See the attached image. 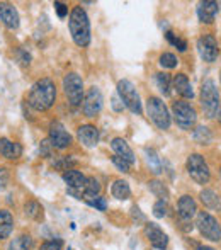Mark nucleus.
Returning <instances> with one entry per match:
<instances>
[{
  "instance_id": "1",
  "label": "nucleus",
  "mask_w": 221,
  "mask_h": 250,
  "mask_svg": "<svg viewBox=\"0 0 221 250\" xmlns=\"http://www.w3.org/2000/svg\"><path fill=\"white\" fill-rule=\"evenodd\" d=\"M56 99V87L53 80L41 79L31 87L29 92V105L36 111H46L55 104Z\"/></svg>"
},
{
  "instance_id": "2",
  "label": "nucleus",
  "mask_w": 221,
  "mask_h": 250,
  "mask_svg": "<svg viewBox=\"0 0 221 250\" xmlns=\"http://www.w3.org/2000/svg\"><path fill=\"white\" fill-rule=\"evenodd\" d=\"M70 34L79 46H87L90 43V21L82 5L73 7L68 21Z\"/></svg>"
},
{
  "instance_id": "3",
  "label": "nucleus",
  "mask_w": 221,
  "mask_h": 250,
  "mask_svg": "<svg viewBox=\"0 0 221 250\" xmlns=\"http://www.w3.org/2000/svg\"><path fill=\"white\" fill-rule=\"evenodd\" d=\"M220 105V92L213 80H204L201 87V107L208 118H215Z\"/></svg>"
},
{
  "instance_id": "4",
  "label": "nucleus",
  "mask_w": 221,
  "mask_h": 250,
  "mask_svg": "<svg viewBox=\"0 0 221 250\" xmlns=\"http://www.w3.org/2000/svg\"><path fill=\"white\" fill-rule=\"evenodd\" d=\"M172 111H174V118L179 128L185 129V131L194 128L196 121H198V112H196V109L192 107L189 102H185V101L174 102Z\"/></svg>"
},
{
  "instance_id": "5",
  "label": "nucleus",
  "mask_w": 221,
  "mask_h": 250,
  "mask_svg": "<svg viewBox=\"0 0 221 250\" xmlns=\"http://www.w3.org/2000/svg\"><path fill=\"white\" fill-rule=\"evenodd\" d=\"M146 112H148L150 119L153 121V125L160 129H168L170 128V114H168L167 105L163 104L162 99L159 97H150L146 101Z\"/></svg>"
},
{
  "instance_id": "6",
  "label": "nucleus",
  "mask_w": 221,
  "mask_h": 250,
  "mask_svg": "<svg viewBox=\"0 0 221 250\" xmlns=\"http://www.w3.org/2000/svg\"><path fill=\"white\" fill-rule=\"evenodd\" d=\"M118 96L129 111L135 112V114H141V101H140V96H138V92H136L135 85H133L129 80H126V79L119 80Z\"/></svg>"
},
{
  "instance_id": "7",
  "label": "nucleus",
  "mask_w": 221,
  "mask_h": 250,
  "mask_svg": "<svg viewBox=\"0 0 221 250\" xmlns=\"http://www.w3.org/2000/svg\"><path fill=\"white\" fill-rule=\"evenodd\" d=\"M198 230L201 231V235L208 240L213 242H220L221 240V225L218 223L215 216H211L206 211H199L198 213Z\"/></svg>"
},
{
  "instance_id": "8",
  "label": "nucleus",
  "mask_w": 221,
  "mask_h": 250,
  "mask_svg": "<svg viewBox=\"0 0 221 250\" xmlns=\"http://www.w3.org/2000/svg\"><path fill=\"white\" fill-rule=\"evenodd\" d=\"M187 172L198 184H206L209 181V167L206 164L204 157L199 153H192L187 158Z\"/></svg>"
},
{
  "instance_id": "9",
  "label": "nucleus",
  "mask_w": 221,
  "mask_h": 250,
  "mask_svg": "<svg viewBox=\"0 0 221 250\" xmlns=\"http://www.w3.org/2000/svg\"><path fill=\"white\" fill-rule=\"evenodd\" d=\"M63 89L65 94L68 97L70 104L72 105H79L83 101V82L80 79L79 73H68V75L63 79Z\"/></svg>"
},
{
  "instance_id": "10",
  "label": "nucleus",
  "mask_w": 221,
  "mask_h": 250,
  "mask_svg": "<svg viewBox=\"0 0 221 250\" xmlns=\"http://www.w3.org/2000/svg\"><path fill=\"white\" fill-rule=\"evenodd\" d=\"M102 102L104 101H102L100 90L97 89V87H92V89L85 94V97H83V101H82L83 114H85L87 118H96L100 112V109H102Z\"/></svg>"
},
{
  "instance_id": "11",
  "label": "nucleus",
  "mask_w": 221,
  "mask_h": 250,
  "mask_svg": "<svg viewBox=\"0 0 221 250\" xmlns=\"http://www.w3.org/2000/svg\"><path fill=\"white\" fill-rule=\"evenodd\" d=\"M198 50L201 58L208 63L216 62V58H218V43H216L215 36H211V34H204L202 38H199Z\"/></svg>"
},
{
  "instance_id": "12",
  "label": "nucleus",
  "mask_w": 221,
  "mask_h": 250,
  "mask_svg": "<svg viewBox=\"0 0 221 250\" xmlns=\"http://www.w3.org/2000/svg\"><path fill=\"white\" fill-rule=\"evenodd\" d=\"M50 143L53 145V148H58V150H63L72 143V136L70 133L65 129V126L61 123L55 121L51 123L50 126Z\"/></svg>"
},
{
  "instance_id": "13",
  "label": "nucleus",
  "mask_w": 221,
  "mask_h": 250,
  "mask_svg": "<svg viewBox=\"0 0 221 250\" xmlns=\"http://www.w3.org/2000/svg\"><path fill=\"white\" fill-rule=\"evenodd\" d=\"M145 235L148 238V242L152 244V247L159 249V250H163L167 249L168 245V237L163 233V230L155 223H148L145 227Z\"/></svg>"
},
{
  "instance_id": "14",
  "label": "nucleus",
  "mask_w": 221,
  "mask_h": 250,
  "mask_svg": "<svg viewBox=\"0 0 221 250\" xmlns=\"http://www.w3.org/2000/svg\"><path fill=\"white\" fill-rule=\"evenodd\" d=\"M177 208H179V216H181V220L185 221V223H189V221L198 214L196 201L192 199L191 196H182V198L179 199Z\"/></svg>"
},
{
  "instance_id": "15",
  "label": "nucleus",
  "mask_w": 221,
  "mask_h": 250,
  "mask_svg": "<svg viewBox=\"0 0 221 250\" xmlns=\"http://www.w3.org/2000/svg\"><path fill=\"white\" fill-rule=\"evenodd\" d=\"M0 21L9 29H17L19 27V14H17L16 7H12L7 2H0Z\"/></svg>"
},
{
  "instance_id": "16",
  "label": "nucleus",
  "mask_w": 221,
  "mask_h": 250,
  "mask_svg": "<svg viewBox=\"0 0 221 250\" xmlns=\"http://www.w3.org/2000/svg\"><path fill=\"white\" fill-rule=\"evenodd\" d=\"M218 12H220V3L213 2V0L201 2L198 7V17H199V21L204 24H211Z\"/></svg>"
},
{
  "instance_id": "17",
  "label": "nucleus",
  "mask_w": 221,
  "mask_h": 250,
  "mask_svg": "<svg viewBox=\"0 0 221 250\" xmlns=\"http://www.w3.org/2000/svg\"><path fill=\"white\" fill-rule=\"evenodd\" d=\"M77 135H79L80 143H83V145L89 146V148H92V146H96L97 143H99V131H97V128L92 125L80 126Z\"/></svg>"
},
{
  "instance_id": "18",
  "label": "nucleus",
  "mask_w": 221,
  "mask_h": 250,
  "mask_svg": "<svg viewBox=\"0 0 221 250\" xmlns=\"http://www.w3.org/2000/svg\"><path fill=\"white\" fill-rule=\"evenodd\" d=\"M111 146H112V150H114V153L118 155V157L124 158V160L128 162L129 165H133V164L136 162L135 153H133V150L129 148V145L126 143V140H122V138H114V140L111 142Z\"/></svg>"
},
{
  "instance_id": "19",
  "label": "nucleus",
  "mask_w": 221,
  "mask_h": 250,
  "mask_svg": "<svg viewBox=\"0 0 221 250\" xmlns=\"http://www.w3.org/2000/svg\"><path fill=\"white\" fill-rule=\"evenodd\" d=\"M0 155L9 160H17L22 155V146L7 138H0Z\"/></svg>"
},
{
  "instance_id": "20",
  "label": "nucleus",
  "mask_w": 221,
  "mask_h": 250,
  "mask_svg": "<svg viewBox=\"0 0 221 250\" xmlns=\"http://www.w3.org/2000/svg\"><path fill=\"white\" fill-rule=\"evenodd\" d=\"M63 181L66 182L68 189H72V191H80V189H83V186H85L87 177L82 172L70 168V170H66L65 174H63Z\"/></svg>"
},
{
  "instance_id": "21",
  "label": "nucleus",
  "mask_w": 221,
  "mask_h": 250,
  "mask_svg": "<svg viewBox=\"0 0 221 250\" xmlns=\"http://www.w3.org/2000/svg\"><path fill=\"white\" fill-rule=\"evenodd\" d=\"M174 89L179 96L185 97V99H192L194 97V92H192V87L189 83L187 75H184V73H177L174 77Z\"/></svg>"
},
{
  "instance_id": "22",
  "label": "nucleus",
  "mask_w": 221,
  "mask_h": 250,
  "mask_svg": "<svg viewBox=\"0 0 221 250\" xmlns=\"http://www.w3.org/2000/svg\"><path fill=\"white\" fill-rule=\"evenodd\" d=\"M12 227H14V218L10 214V211L2 209L0 211V240L9 237L10 231H12Z\"/></svg>"
},
{
  "instance_id": "23",
  "label": "nucleus",
  "mask_w": 221,
  "mask_h": 250,
  "mask_svg": "<svg viewBox=\"0 0 221 250\" xmlns=\"http://www.w3.org/2000/svg\"><path fill=\"white\" fill-rule=\"evenodd\" d=\"M111 194L114 196L116 199L124 201V199L129 198V194H131V189H129V186H128V182H126V181H116L114 184H112V188H111Z\"/></svg>"
},
{
  "instance_id": "24",
  "label": "nucleus",
  "mask_w": 221,
  "mask_h": 250,
  "mask_svg": "<svg viewBox=\"0 0 221 250\" xmlns=\"http://www.w3.org/2000/svg\"><path fill=\"white\" fill-rule=\"evenodd\" d=\"M201 201L208 209H218L220 208L218 194H216L215 191H211V189H204V191L201 192Z\"/></svg>"
},
{
  "instance_id": "25",
  "label": "nucleus",
  "mask_w": 221,
  "mask_h": 250,
  "mask_svg": "<svg viewBox=\"0 0 221 250\" xmlns=\"http://www.w3.org/2000/svg\"><path fill=\"white\" fill-rule=\"evenodd\" d=\"M31 247H33V238L29 235H20L10 242L9 250H29Z\"/></svg>"
},
{
  "instance_id": "26",
  "label": "nucleus",
  "mask_w": 221,
  "mask_h": 250,
  "mask_svg": "<svg viewBox=\"0 0 221 250\" xmlns=\"http://www.w3.org/2000/svg\"><path fill=\"white\" fill-rule=\"evenodd\" d=\"M24 211H26V216L33 218V220H41V218H43V208H41V204L36 203V201H29V203L24 206Z\"/></svg>"
},
{
  "instance_id": "27",
  "label": "nucleus",
  "mask_w": 221,
  "mask_h": 250,
  "mask_svg": "<svg viewBox=\"0 0 221 250\" xmlns=\"http://www.w3.org/2000/svg\"><path fill=\"white\" fill-rule=\"evenodd\" d=\"M155 82H157V87L159 90L163 94V96H170V77L167 73L160 72L155 75Z\"/></svg>"
},
{
  "instance_id": "28",
  "label": "nucleus",
  "mask_w": 221,
  "mask_h": 250,
  "mask_svg": "<svg viewBox=\"0 0 221 250\" xmlns=\"http://www.w3.org/2000/svg\"><path fill=\"white\" fill-rule=\"evenodd\" d=\"M148 188H150V191H152L153 194L157 196V198H160L162 201H165L168 198V191H167L165 186H163V182H160V181H150L148 182Z\"/></svg>"
},
{
  "instance_id": "29",
  "label": "nucleus",
  "mask_w": 221,
  "mask_h": 250,
  "mask_svg": "<svg viewBox=\"0 0 221 250\" xmlns=\"http://www.w3.org/2000/svg\"><path fill=\"white\" fill-rule=\"evenodd\" d=\"M194 140L201 145H209L211 143V133L206 126H199L194 129Z\"/></svg>"
},
{
  "instance_id": "30",
  "label": "nucleus",
  "mask_w": 221,
  "mask_h": 250,
  "mask_svg": "<svg viewBox=\"0 0 221 250\" xmlns=\"http://www.w3.org/2000/svg\"><path fill=\"white\" fill-rule=\"evenodd\" d=\"M145 153H146V160H148V165H150V168H152V172L153 174H160V172H162V165H160L159 155L148 148L145 150Z\"/></svg>"
},
{
  "instance_id": "31",
  "label": "nucleus",
  "mask_w": 221,
  "mask_h": 250,
  "mask_svg": "<svg viewBox=\"0 0 221 250\" xmlns=\"http://www.w3.org/2000/svg\"><path fill=\"white\" fill-rule=\"evenodd\" d=\"M165 36H167L168 43H170L172 46H175V48H177L179 51H185V50H187V43H185L184 40H181V38L174 36V33H170V31H167V33H165Z\"/></svg>"
},
{
  "instance_id": "32",
  "label": "nucleus",
  "mask_w": 221,
  "mask_h": 250,
  "mask_svg": "<svg viewBox=\"0 0 221 250\" xmlns=\"http://www.w3.org/2000/svg\"><path fill=\"white\" fill-rule=\"evenodd\" d=\"M179 63V60L175 58V55H172V53H163L162 56H160V65L163 66V68H175Z\"/></svg>"
},
{
  "instance_id": "33",
  "label": "nucleus",
  "mask_w": 221,
  "mask_h": 250,
  "mask_svg": "<svg viewBox=\"0 0 221 250\" xmlns=\"http://www.w3.org/2000/svg\"><path fill=\"white\" fill-rule=\"evenodd\" d=\"M167 209H168L167 201L159 199L155 204H153V214H155V218H163L167 214Z\"/></svg>"
},
{
  "instance_id": "34",
  "label": "nucleus",
  "mask_w": 221,
  "mask_h": 250,
  "mask_svg": "<svg viewBox=\"0 0 221 250\" xmlns=\"http://www.w3.org/2000/svg\"><path fill=\"white\" fill-rule=\"evenodd\" d=\"M111 160H112V164H114L116 167L119 168V170H122V172H129V167H131V165H129L128 162L124 160V158H121V157H118V155H114V157H112Z\"/></svg>"
},
{
  "instance_id": "35",
  "label": "nucleus",
  "mask_w": 221,
  "mask_h": 250,
  "mask_svg": "<svg viewBox=\"0 0 221 250\" xmlns=\"http://www.w3.org/2000/svg\"><path fill=\"white\" fill-rule=\"evenodd\" d=\"M10 181V174L9 170H7L5 167H0V191H3V189L7 188V184H9Z\"/></svg>"
},
{
  "instance_id": "36",
  "label": "nucleus",
  "mask_w": 221,
  "mask_h": 250,
  "mask_svg": "<svg viewBox=\"0 0 221 250\" xmlns=\"http://www.w3.org/2000/svg\"><path fill=\"white\" fill-rule=\"evenodd\" d=\"M89 204L96 208V209H99V211H106V208H107L106 198H100V196H97V198H94L92 201H89Z\"/></svg>"
},
{
  "instance_id": "37",
  "label": "nucleus",
  "mask_w": 221,
  "mask_h": 250,
  "mask_svg": "<svg viewBox=\"0 0 221 250\" xmlns=\"http://www.w3.org/2000/svg\"><path fill=\"white\" fill-rule=\"evenodd\" d=\"M40 250H61V242L60 240H51V242H44L43 245H41Z\"/></svg>"
},
{
  "instance_id": "38",
  "label": "nucleus",
  "mask_w": 221,
  "mask_h": 250,
  "mask_svg": "<svg viewBox=\"0 0 221 250\" xmlns=\"http://www.w3.org/2000/svg\"><path fill=\"white\" fill-rule=\"evenodd\" d=\"M55 9H56V14H58V17H65L66 14H68V7L65 5V3L61 2H55Z\"/></svg>"
},
{
  "instance_id": "39",
  "label": "nucleus",
  "mask_w": 221,
  "mask_h": 250,
  "mask_svg": "<svg viewBox=\"0 0 221 250\" xmlns=\"http://www.w3.org/2000/svg\"><path fill=\"white\" fill-rule=\"evenodd\" d=\"M50 146L53 148V145L50 143V140H44V142L41 143V151H43L44 155H48V157H50Z\"/></svg>"
},
{
  "instance_id": "40",
  "label": "nucleus",
  "mask_w": 221,
  "mask_h": 250,
  "mask_svg": "<svg viewBox=\"0 0 221 250\" xmlns=\"http://www.w3.org/2000/svg\"><path fill=\"white\" fill-rule=\"evenodd\" d=\"M112 107H114V111H122V105L119 104V97L118 96L112 97Z\"/></svg>"
},
{
  "instance_id": "41",
  "label": "nucleus",
  "mask_w": 221,
  "mask_h": 250,
  "mask_svg": "<svg viewBox=\"0 0 221 250\" xmlns=\"http://www.w3.org/2000/svg\"><path fill=\"white\" fill-rule=\"evenodd\" d=\"M20 55H22V63H24V65H29V60H31L29 53H26V51L20 50Z\"/></svg>"
},
{
  "instance_id": "42",
  "label": "nucleus",
  "mask_w": 221,
  "mask_h": 250,
  "mask_svg": "<svg viewBox=\"0 0 221 250\" xmlns=\"http://www.w3.org/2000/svg\"><path fill=\"white\" fill-rule=\"evenodd\" d=\"M216 118H218V121L221 123V101H220V105H218V111H216Z\"/></svg>"
},
{
  "instance_id": "43",
  "label": "nucleus",
  "mask_w": 221,
  "mask_h": 250,
  "mask_svg": "<svg viewBox=\"0 0 221 250\" xmlns=\"http://www.w3.org/2000/svg\"><path fill=\"white\" fill-rule=\"evenodd\" d=\"M196 249H198V250H215L213 247H206V245H198Z\"/></svg>"
},
{
  "instance_id": "44",
  "label": "nucleus",
  "mask_w": 221,
  "mask_h": 250,
  "mask_svg": "<svg viewBox=\"0 0 221 250\" xmlns=\"http://www.w3.org/2000/svg\"><path fill=\"white\" fill-rule=\"evenodd\" d=\"M220 175H221V168H220Z\"/></svg>"
},
{
  "instance_id": "45",
  "label": "nucleus",
  "mask_w": 221,
  "mask_h": 250,
  "mask_svg": "<svg viewBox=\"0 0 221 250\" xmlns=\"http://www.w3.org/2000/svg\"><path fill=\"white\" fill-rule=\"evenodd\" d=\"M220 79H221V77H220Z\"/></svg>"
}]
</instances>
